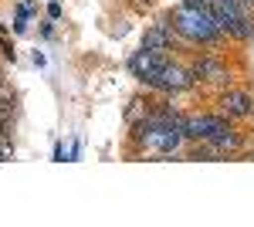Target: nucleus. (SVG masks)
<instances>
[{
    "label": "nucleus",
    "instance_id": "obj_4",
    "mask_svg": "<svg viewBox=\"0 0 254 227\" xmlns=\"http://www.w3.org/2000/svg\"><path fill=\"white\" fill-rule=\"evenodd\" d=\"M187 68H190V75H193V85H210V88H217V92L231 88V81H234L231 68H227L217 55H196Z\"/></svg>",
    "mask_w": 254,
    "mask_h": 227
},
{
    "label": "nucleus",
    "instance_id": "obj_12",
    "mask_svg": "<svg viewBox=\"0 0 254 227\" xmlns=\"http://www.w3.org/2000/svg\"><path fill=\"white\" fill-rule=\"evenodd\" d=\"M241 3H244V7H251V10H254V0H241Z\"/></svg>",
    "mask_w": 254,
    "mask_h": 227
},
{
    "label": "nucleus",
    "instance_id": "obj_3",
    "mask_svg": "<svg viewBox=\"0 0 254 227\" xmlns=\"http://www.w3.org/2000/svg\"><path fill=\"white\" fill-rule=\"evenodd\" d=\"M207 7H210L214 20L220 24V31L227 38L244 41V44L254 41V10L251 7H244L241 0H207Z\"/></svg>",
    "mask_w": 254,
    "mask_h": 227
},
{
    "label": "nucleus",
    "instance_id": "obj_11",
    "mask_svg": "<svg viewBox=\"0 0 254 227\" xmlns=\"http://www.w3.org/2000/svg\"><path fill=\"white\" fill-rule=\"evenodd\" d=\"M156 0H136V7H153Z\"/></svg>",
    "mask_w": 254,
    "mask_h": 227
},
{
    "label": "nucleus",
    "instance_id": "obj_5",
    "mask_svg": "<svg viewBox=\"0 0 254 227\" xmlns=\"http://www.w3.org/2000/svg\"><path fill=\"white\" fill-rule=\"evenodd\" d=\"M149 92H159V95H183L193 88V75H190V68L187 65H176L173 58L163 65V72H159L149 85H146Z\"/></svg>",
    "mask_w": 254,
    "mask_h": 227
},
{
    "label": "nucleus",
    "instance_id": "obj_6",
    "mask_svg": "<svg viewBox=\"0 0 254 227\" xmlns=\"http://www.w3.org/2000/svg\"><path fill=\"white\" fill-rule=\"evenodd\" d=\"M217 112L231 122H248L254 119V95L248 88H224L217 92Z\"/></svg>",
    "mask_w": 254,
    "mask_h": 227
},
{
    "label": "nucleus",
    "instance_id": "obj_8",
    "mask_svg": "<svg viewBox=\"0 0 254 227\" xmlns=\"http://www.w3.org/2000/svg\"><path fill=\"white\" fill-rule=\"evenodd\" d=\"M176 44H183L180 34L173 31V24L170 20L159 17L156 24H149L146 31H142V41H139V48H146V51H173Z\"/></svg>",
    "mask_w": 254,
    "mask_h": 227
},
{
    "label": "nucleus",
    "instance_id": "obj_1",
    "mask_svg": "<svg viewBox=\"0 0 254 227\" xmlns=\"http://www.w3.org/2000/svg\"><path fill=\"white\" fill-rule=\"evenodd\" d=\"M163 20H170L180 41L190 44V48H220L227 41V34L220 31V24L210 14L207 0H183L173 10H166Z\"/></svg>",
    "mask_w": 254,
    "mask_h": 227
},
{
    "label": "nucleus",
    "instance_id": "obj_7",
    "mask_svg": "<svg viewBox=\"0 0 254 227\" xmlns=\"http://www.w3.org/2000/svg\"><path fill=\"white\" fill-rule=\"evenodd\" d=\"M166 61H170V51H146V48H139V51L129 55L126 68H129V75L146 88V85L163 72V65H166Z\"/></svg>",
    "mask_w": 254,
    "mask_h": 227
},
{
    "label": "nucleus",
    "instance_id": "obj_10",
    "mask_svg": "<svg viewBox=\"0 0 254 227\" xmlns=\"http://www.w3.org/2000/svg\"><path fill=\"white\" fill-rule=\"evenodd\" d=\"M48 17H51V20L61 17V3H58V0H51V3H48Z\"/></svg>",
    "mask_w": 254,
    "mask_h": 227
},
{
    "label": "nucleus",
    "instance_id": "obj_9",
    "mask_svg": "<svg viewBox=\"0 0 254 227\" xmlns=\"http://www.w3.org/2000/svg\"><path fill=\"white\" fill-rule=\"evenodd\" d=\"M0 55L7 58V61H10V65H14V61H17V51H14V44H10V41H7V38H0Z\"/></svg>",
    "mask_w": 254,
    "mask_h": 227
},
{
    "label": "nucleus",
    "instance_id": "obj_2",
    "mask_svg": "<svg viewBox=\"0 0 254 227\" xmlns=\"http://www.w3.org/2000/svg\"><path fill=\"white\" fill-rule=\"evenodd\" d=\"M183 133L190 143H214L224 156H237L248 146V136L220 112H183Z\"/></svg>",
    "mask_w": 254,
    "mask_h": 227
},
{
    "label": "nucleus",
    "instance_id": "obj_13",
    "mask_svg": "<svg viewBox=\"0 0 254 227\" xmlns=\"http://www.w3.org/2000/svg\"><path fill=\"white\" fill-rule=\"evenodd\" d=\"M3 88H7V85H3V75H0V92H3Z\"/></svg>",
    "mask_w": 254,
    "mask_h": 227
}]
</instances>
